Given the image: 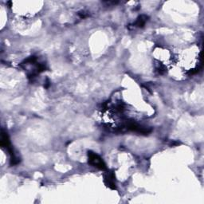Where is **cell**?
Returning <instances> with one entry per match:
<instances>
[{"instance_id": "6da1fadb", "label": "cell", "mask_w": 204, "mask_h": 204, "mask_svg": "<svg viewBox=\"0 0 204 204\" xmlns=\"http://www.w3.org/2000/svg\"><path fill=\"white\" fill-rule=\"evenodd\" d=\"M89 163H90L91 165L94 166L99 169H106L105 164L103 160L101 159V157L97 155L96 153L92 152H89Z\"/></svg>"}, {"instance_id": "7a4b0ae2", "label": "cell", "mask_w": 204, "mask_h": 204, "mask_svg": "<svg viewBox=\"0 0 204 204\" xmlns=\"http://www.w3.org/2000/svg\"><path fill=\"white\" fill-rule=\"evenodd\" d=\"M106 184L112 189H115V181H114V176L112 173H109L105 178Z\"/></svg>"}, {"instance_id": "3957f363", "label": "cell", "mask_w": 204, "mask_h": 204, "mask_svg": "<svg viewBox=\"0 0 204 204\" xmlns=\"http://www.w3.org/2000/svg\"><path fill=\"white\" fill-rule=\"evenodd\" d=\"M148 17L146 15H141L138 18L137 20L135 22V26H138V27H143L144 26V24L146 23L147 20H148Z\"/></svg>"}]
</instances>
